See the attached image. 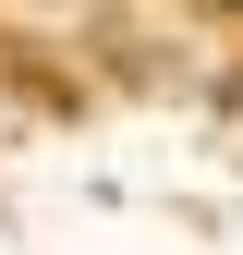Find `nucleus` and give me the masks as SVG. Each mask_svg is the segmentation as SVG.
Instances as JSON below:
<instances>
[{"label":"nucleus","mask_w":243,"mask_h":255,"mask_svg":"<svg viewBox=\"0 0 243 255\" xmlns=\"http://www.w3.org/2000/svg\"><path fill=\"white\" fill-rule=\"evenodd\" d=\"M231 12H243V0H231Z\"/></svg>","instance_id":"1"}]
</instances>
